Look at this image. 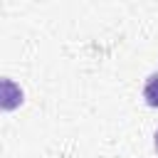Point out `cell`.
Masks as SVG:
<instances>
[{
	"instance_id": "obj_1",
	"label": "cell",
	"mask_w": 158,
	"mask_h": 158,
	"mask_svg": "<svg viewBox=\"0 0 158 158\" xmlns=\"http://www.w3.org/2000/svg\"><path fill=\"white\" fill-rule=\"evenodd\" d=\"M25 101V94L15 79H0V111H15Z\"/></svg>"
},
{
	"instance_id": "obj_2",
	"label": "cell",
	"mask_w": 158,
	"mask_h": 158,
	"mask_svg": "<svg viewBox=\"0 0 158 158\" xmlns=\"http://www.w3.org/2000/svg\"><path fill=\"white\" fill-rule=\"evenodd\" d=\"M143 99L148 106L158 109V72L148 74V79L143 81Z\"/></svg>"
},
{
	"instance_id": "obj_3",
	"label": "cell",
	"mask_w": 158,
	"mask_h": 158,
	"mask_svg": "<svg viewBox=\"0 0 158 158\" xmlns=\"http://www.w3.org/2000/svg\"><path fill=\"white\" fill-rule=\"evenodd\" d=\"M153 148L158 151V128H156V133H153Z\"/></svg>"
}]
</instances>
